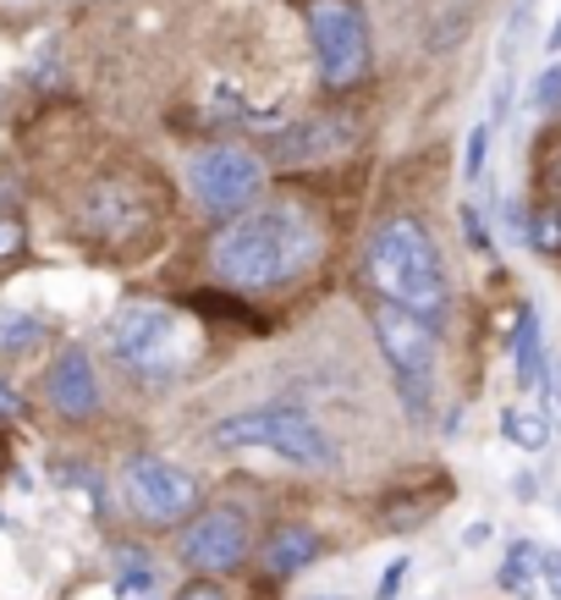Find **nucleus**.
Instances as JSON below:
<instances>
[{
  "instance_id": "obj_1",
  "label": "nucleus",
  "mask_w": 561,
  "mask_h": 600,
  "mask_svg": "<svg viewBox=\"0 0 561 600\" xmlns=\"http://www.w3.org/2000/svg\"><path fill=\"white\" fill-rule=\"evenodd\" d=\"M319 254H325L319 221L292 199H271V204H248L237 221L215 232L210 271L237 293H276L303 271H314Z\"/></svg>"
},
{
  "instance_id": "obj_2",
  "label": "nucleus",
  "mask_w": 561,
  "mask_h": 600,
  "mask_svg": "<svg viewBox=\"0 0 561 600\" xmlns=\"http://www.w3.org/2000/svg\"><path fill=\"white\" fill-rule=\"evenodd\" d=\"M364 260H369V282L380 287V298L402 303L408 314L429 319L435 330L446 325V303H451V293H446V265H440L435 237L424 232L414 215L380 221Z\"/></svg>"
},
{
  "instance_id": "obj_3",
  "label": "nucleus",
  "mask_w": 561,
  "mask_h": 600,
  "mask_svg": "<svg viewBox=\"0 0 561 600\" xmlns=\"http://www.w3.org/2000/svg\"><path fill=\"white\" fill-rule=\"evenodd\" d=\"M105 347H111V358L128 369V375H139V380H171L182 364H187V325H182V314H171L165 303H122L116 314H111V325H105Z\"/></svg>"
},
{
  "instance_id": "obj_4",
  "label": "nucleus",
  "mask_w": 561,
  "mask_h": 600,
  "mask_svg": "<svg viewBox=\"0 0 561 600\" xmlns=\"http://www.w3.org/2000/svg\"><path fill=\"white\" fill-rule=\"evenodd\" d=\"M210 436L221 447H265V451H276V457H286V462H297V468H336L330 436L297 403H265V408L226 414V419H215Z\"/></svg>"
},
{
  "instance_id": "obj_5",
  "label": "nucleus",
  "mask_w": 561,
  "mask_h": 600,
  "mask_svg": "<svg viewBox=\"0 0 561 600\" xmlns=\"http://www.w3.org/2000/svg\"><path fill=\"white\" fill-rule=\"evenodd\" d=\"M369 325H375V342H380V353H386V364L397 375L402 408L414 419H429V380L440 369V330L391 298H380L369 308Z\"/></svg>"
},
{
  "instance_id": "obj_6",
  "label": "nucleus",
  "mask_w": 561,
  "mask_h": 600,
  "mask_svg": "<svg viewBox=\"0 0 561 600\" xmlns=\"http://www.w3.org/2000/svg\"><path fill=\"white\" fill-rule=\"evenodd\" d=\"M308 39L325 89H353L369 72V22L358 0H308Z\"/></svg>"
},
{
  "instance_id": "obj_7",
  "label": "nucleus",
  "mask_w": 561,
  "mask_h": 600,
  "mask_svg": "<svg viewBox=\"0 0 561 600\" xmlns=\"http://www.w3.org/2000/svg\"><path fill=\"white\" fill-rule=\"evenodd\" d=\"M122 501H128V512H133L139 523L171 529V523L193 518V507H198V479H193L187 468L154 457V451H139V457L122 462Z\"/></svg>"
},
{
  "instance_id": "obj_8",
  "label": "nucleus",
  "mask_w": 561,
  "mask_h": 600,
  "mask_svg": "<svg viewBox=\"0 0 561 600\" xmlns=\"http://www.w3.org/2000/svg\"><path fill=\"white\" fill-rule=\"evenodd\" d=\"M187 187L210 215H243L265 187V165L237 144H210L187 160Z\"/></svg>"
},
{
  "instance_id": "obj_9",
  "label": "nucleus",
  "mask_w": 561,
  "mask_h": 600,
  "mask_svg": "<svg viewBox=\"0 0 561 600\" xmlns=\"http://www.w3.org/2000/svg\"><path fill=\"white\" fill-rule=\"evenodd\" d=\"M248 518L237 507H210L182 529V562L198 573H232L248 557Z\"/></svg>"
},
{
  "instance_id": "obj_10",
  "label": "nucleus",
  "mask_w": 561,
  "mask_h": 600,
  "mask_svg": "<svg viewBox=\"0 0 561 600\" xmlns=\"http://www.w3.org/2000/svg\"><path fill=\"white\" fill-rule=\"evenodd\" d=\"M44 403L61 419H72V425H83V419L100 414V375H94L89 347H61L55 353V364L44 369Z\"/></svg>"
},
{
  "instance_id": "obj_11",
  "label": "nucleus",
  "mask_w": 561,
  "mask_h": 600,
  "mask_svg": "<svg viewBox=\"0 0 561 600\" xmlns=\"http://www.w3.org/2000/svg\"><path fill=\"white\" fill-rule=\"evenodd\" d=\"M314 557H319V535H314V523H276V529L265 535V546H259V562H265L271 579H292V573H303Z\"/></svg>"
},
{
  "instance_id": "obj_12",
  "label": "nucleus",
  "mask_w": 561,
  "mask_h": 600,
  "mask_svg": "<svg viewBox=\"0 0 561 600\" xmlns=\"http://www.w3.org/2000/svg\"><path fill=\"white\" fill-rule=\"evenodd\" d=\"M139 221H143L139 204H133V193H128L122 182H100V187L83 199V226H89L94 237H128Z\"/></svg>"
},
{
  "instance_id": "obj_13",
  "label": "nucleus",
  "mask_w": 561,
  "mask_h": 600,
  "mask_svg": "<svg viewBox=\"0 0 561 600\" xmlns=\"http://www.w3.org/2000/svg\"><path fill=\"white\" fill-rule=\"evenodd\" d=\"M545 342H540V314H534V303H523V314H518V336H512V369H518V391H534V386H545Z\"/></svg>"
},
{
  "instance_id": "obj_14",
  "label": "nucleus",
  "mask_w": 561,
  "mask_h": 600,
  "mask_svg": "<svg viewBox=\"0 0 561 600\" xmlns=\"http://www.w3.org/2000/svg\"><path fill=\"white\" fill-rule=\"evenodd\" d=\"M50 336V325L39 319V314H28V308H17V303H0V353H33L39 342Z\"/></svg>"
},
{
  "instance_id": "obj_15",
  "label": "nucleus",
  "mask_w": 561,
  "mask_h": 600,
  "mask_svg": "<svg viewBox=\"0 0 561 600\" xmlns=\"http://www.w3.org/2000/svg\"><path fill=\"white\" fill-rule=\"evenodd\" d=\"M501 436L518 451H545L551 447V419L540 408H507L501 414Z\"/></svg>"
},
{
  "instance_id": "obj_16",
  "label": "nucleus",
  "mask_w": 561,
  "mask_h": 600,
  "mask_svg": "<svg viewBox=\"0 0 561 600\" xmlns=\"http://www.w3.org/2000/svg\"><path fill=\"white\" fill-rule=\"evenodd\" d=\"M111 562H116V590H122V596H149L154 579H160L154 562H149V551H139V546H116Z\"/></svg>"
},
{
  "instance_id": "obj_17",
  "label": "nucleus",
  "mask_w": 561,
  "mask_h": 600,
  "mask_svg": "<svg viewBox=\"0 0 561 600\" xmlns=\"http://www.w3.org/2000/svg\"><path fill=\"white\" fill-rule=\"evenodd\" d=\"M446 507V490H419V496H391L386 501V523L391 529H419Z\"/></svg>"
},
{
  "instance_id": "obj_18",
  "label": "nucleus",
  "mask_w": 561,
  "mask_h": 600,
  "mask_svg": "<svg viewBox=\"0 0 561 600\" xmlns=\"http://www.w3.org/2000/svg\"><path fill=\"white\" fill-rule=\"evenodd\" d=\"M325 128H336V122H308V128H297V133H280L276 154L280 160H314V154L336 150V144L347 139V133H330V139H325Z\"/></svg>"
},
{
  "instance_id": "obj_19",
  "label": "nucleus",
  "mask_w": 561,
  "mask_h": 600,
  "mask_svg": "<svg viewBox=\"0 0 561 600\" xmlns=\"http://www.w3.org/2000/svg\"><path fill=\"white\" fill-rule=\"evenodd\" d=\"M501 584H507V590H523V596L540 584V546H534V540H512V546H507Z\"/></svg>"
},
{
  "instance_id": "obj_20",
  "label": "nucleus",
  "mask_w": 561,
  "mask_h": 600,
  "mask_svg": "<svg viewBox=\"0 0 561 600\" xmlns=\"http://www.w3.org/2000/svg\"><path fill=\"white\" fill-rule=\"evenodd\" d=\"M490 139H496V116L473 122V133H468V150H462V176H468L473 187H484V176H490Z\"/></svg>"
},
{
  "instance_id": "obj_21",
  "label": "nucleus",
  "mask_w": 561,
  "mask_h": 600,
  "mask_svg": "<svg viewBox=\"0 0 561 600\" xmlns=\"http://www.w3.org/2000/svg\"><path fill=\"white\" fill-rule=\"evenodd\" d=\"M462 232H468V243L484 254V260H496V237H490V210H479V204H462Z\"/></svg>"
},
{
  "instance_id": "obj_22",
  "label": "nucleus",
  "mask_w": 561,
  "mask_h": 600,
  "mask_svg": "<svg viewBox=\"0 0 561 600\" xmlns=\"http://www.w3.org/2000/svg\"><path fill=\"white\" fill-rule=\"evenodd\" d=\"M408 568H414V562H408V557H397V562L380 573V584H375V600H397V596H402V579H408Z\"/></svg>"
},
{
  "instance_id": "obj_23",
  "label": "nucleus",
  "mask_w": 561,
  "mask_h": 600,
  "mask_svg": "<svg viewBox=\"0 0 561 600\" xmlns=\"http://www.w3.org/2000/svg\"><path fill=\"white\" fill-rule=\"evenodd\" d=\"M22 243H28L22 221H17V215H0V260H17V254H22Z\"/></svg>"
},
{
  "instance_id": "obj_24",
  "label": "nucleus",
  "mask_w": 561,
  "mask_h": 600,
  "mask_svg": "<svg viewBox=\"0 0 561 600\" xmlns=\"http://www.w3.org/2000/svg\"><path fill=\"white\" fill-rule=\"evenodd\" d=\"M557 100H561V61L551 67V72H545V78H540V83H534L529 105H540V111H545V105H557Z\"/></svg>"
},
{
  "instance_id": "obj_25",
  "label": "nucleus",
  "mask_w": 561,
  "mask_h": 600,
  "mask_svg": "<svg viewBox=\"0 0 561 600\" xmlns=\"http://www.w3.org/2000/svg\"><path fill=\"white\" fill-rule=\"evenodd\" d=\"M540 579H545L551 596L561 600V551H540Z\"/></svg>"
},
{
  "instance_id": "obj_26",
  "label": "nucleus",
  "mask_w": 561,
  "mask_h": 600,
  "mask_svg": "<svg viewBox=\"0 0 561 600\" xmlns=\"http://www.w3.org/2000/svg\"><path fill=\"white\" fill-rule=\"evenodd\" d=\"M17 414H22V397H17V386L0 375V425H6V419H17Z\"/></svg>"
},
{
  "instance_id": "obj_27",
  "label": "nucleus",
  "mask_w": 561,
  "mask_h": 600,
  "mask_svg": "<svg viewBox=\"0 0 561 600\" xmlns=\"http://www.w3.org/2000/svg\"><path fill=\"white\" fill-rule=\"evenodd\" d=\"M176 600H226L210 579H198V584H187V590H176Z\"/></svg>"
},
{
  "instance_id": "obj_28",
  "label": "nucleus",
  "mask_w": 561,
  "mask_h": 600,
  "mask_svg": "<svg viewBox=\"0 0 561 600\" xmlns=\"http://www.w3.org/2000/svg\"><path fill=\"white\" fill-rule=\"evenodd\" d=\"M512 496H518V501H534V496H540V479H534V474H518V479H512Z\"/></svg>"
},
{
  "instance_id": "obj_29",
  "label": "nucleus",
  "mask_w": 561,
  "mask_h": 600,
  "mask_svg": "<svg viewBox=\"0 0 561 600\" xmlns=\"http://www.w3.org/2000/svg\"><path fill=\"white\" fill-rule=\"evenodd\" d=\"M462 540H468V546H484V540H490V523H473V529H468Z\"/></svg>"
},
{
  "instance_id": "obj_30",
  "label": "nucleus",
  "mask_w": 561,
  "mask_h": 600,
  "mask_svg": "<svg viewBox=\"0 0 561 600\" xmlns=\"http://www.w3.org/2000/svg\"><path fill=\"white\" fill-rule=\"evenodd\" d=\"M545 50H561V17H557V28H551V39H545Z\"/></svg>"
},
{
  "instance_id": "obj_31",
  "label": "nucleus",
  "mask_w": 561,
  "mask_h": 600,
  "mask_svg": "<svg viewBox=\"0 0 561 600\" xmlns=\"http://www.w3.org/2000/svg\"><path fill=\"white\" fill-rule=\"evenodd\" d=\"M319 600H336V596H319Z\"/></svg>"
}]
</instances>
